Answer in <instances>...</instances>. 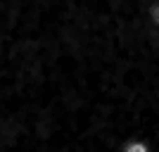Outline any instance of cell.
Masks as SVG:
<instances>
[{"mask_svg": "<svg viewBox=\"0 0 159 152\" xmlns=\"http://www.w3.org/2000/svg\"><path fill=\"white\" fill-rule=\"evenodd\" d=\"M124 152H147V145L143 140H131V143L124 147Z\"/></svg>", "mask_w": 159, "mask_h": 152, "instance_id": "1", "label": "cell"}]
</instances>
